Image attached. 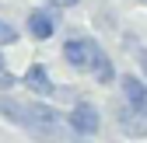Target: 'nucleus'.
I'll return each mask as SVG.
<instances>
[{"instance_id":"1","label":"nucleus","mask_w":147,"mask_h":143,"mask_svg":"<svg viewBox=\"0 0 147 143\" xmlns=\"http://www.w3.org/2000/svg\"><path fill=\"white\" fill-rule=\"evenodd\" d=\"M0 112H4L11 122H18L21 129H28L32 136L39 140H49L56 143L63 136V126H60V115L42 101H18V98H0Z\"/></svg>"},{"instance_id":"2","label":"nucleus","mask_w":147,"mask_h":143,"mask_svg":"<svg viewBox=\"0 0 147 143\" xmlns=\"http://www.w3.org/2000/svg\"><path fill=\"white\" fill-rule=\"evenodd\" d=\"M67 122H70V129L77 133V136H95L102 129V115H98L95 105H88V101H77V105H74L70 115H67Z\"/></svg>"},{"instance_id":"3","label":"nucleus","mask_w":147,"mask_h":143,"mask_svg":"<svg viewBox=\"0 0 147 143\" xmlns=\"http://www.w3.org/2000/svg\"><path fill=\"white\" fill-rule=\"evenodd\" d=\"M98 52V42L95 39H67L63 42V59L74 66V70H91V59H95Z\"/></svg>"},{"instance_id":"4","label":"nucleus","mask_w":147,"mask_h":143,"mask_svg":"<svg viewBox=\"0 0 147 143\" xmlns=\"http://www.w3.org/2000/svg\"><path fill=\"white\" fill-rule=\"evenodd\" d=\"M56 25H60V17H56V7H39V11H32L28 14V31H32V39H53L56 35Z\"/></svg>"},{"instance_id":"5","label":"nucleus","mask_w":147,"mask_h":143,"mask_svg":"<svg viewBox=\"0 0 147 143\" xmlns=\"http://www.w3.org/2000/svg\"><path fill=\"white\" fill-rule=\"evenodd\" d=\"M116 122H119V129L126 133V136H147V115L144 112H137V108H130V105H119L116 108Z\"/></svg>"},{"instance_id":"6","label":"nucleus","mask_w":147,"mask_h":143,"mask_svg":"<svg viewBox=\"0 0 147 143\" xmlns=\"http://www.w3.org/2000/svg\"><path fill=\"white\" fill-rule=\"evenodd\" d=\"M123 98H126L130 108H137V112L147 115V80H140L137 74H126L123 77Z\"/></svg>"},{"instance_id":"7","label":"nucleus","mask_w":147,"mask_h":143,"mask_svg":"<svg viewBox=\"0 0 147 143\" xmlns=\"http://www.w3.org/2000/svg\"><path fill=\"white\" fill-rule=\"evenodd\" d=\"M25 84H28V91H32V94H53V91H56V87H53V80H49V70H46L42 63L28 66Z\"/></svg>"},{"instance_id":"8","label":"nucleus","mask_w":147,"mask_h":143,"mask_svg":"<svg viewBox=\"0 0 147 143\" xmlns=\"http://www.w3.org/2000/svg\"><path fill=\"white\" fill-rule=\"evenodd\" d=\"M88 74H95V80H102V84H112V77H116L112 59H109L105 52L98 49V52H95V59H91V70H88Z\"/></svg>"},{"instance_id":"9","label":"nucleus","mask_w":147,"mask_h":143,"mask_svg":"<svg viewBox=\"0 0 147 143\" xmlns=\"http://www.w3.org/2000/svg\"><path fill=\"white\" fill-rule=\"evenodd\" d=\"M18 39V31H14V25H7V21H0V45H11Z\"/></svg>"},{"instance_id":"10","label":"nucleus","mask_w":147,"mask_h":143,"mask_svg":"<svg viewBox=\"0 0 147 143\" xmlns=\"http://www.w3.org/2000/svg\"><path fill=\"white\" fill-rule=\"evenodd\" d=\"M137 59H140V70H144V80H147V49L137 52Z\"/></svg>"},{"instance_id":"11","label":"nucleus","mask_w":147,"mask_h":143,"mask_svg":"<svg viewBox=\"0 0 147 143\" xmlns=\"http://www.w3.org/2000/svg\"><path fill=\"white\" fill-rule=\"evenodd\" d=\"M49 4L60 11V7H74V4H81V0H49Z\"/></svg>"},{"instance_id":"12","label":"nucleus","mask_w":147,"mask_h":143,"mask_svg":"<svg viewBox=\"0 0 147 143\" xmlns=\"http://www.w3.org/2000/svg\"><path fill=\"white\" fill-rule=\"evenodd\" d=\"M4 66H7V63H4V56H0V74H4Z\"/></svg>"}]
</instances>
